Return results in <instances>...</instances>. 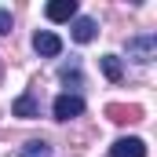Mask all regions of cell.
I'll return each mask as SVG.
<instances>
[{
	"mask_svg": "<svg viewBox=\"0 0 157 157\" xmlns=\"http://www.w3.org/2000/svg\"><path fill=\"white\" fill-rule=\"evenodd\" d=\"M95 33H99L95 18H88V15H77V18H73V40H77V44H91Z\"/></svg>",
	"mask_w": 157,
	"mask_h": 157,
	"instance_id": "cell-6",
	"label": "cell"
},
{
	"mask_svg": "<svg viewBox=\"0 0 157 157\" xmlns=\"http://www.w3.org/2000/svg\"><path fill=\"white\" fill-rule=\"evenodd\" d=\"M154 55H157V37L154 33H143V37H132L128 40V59H135V62H154Z\"/></svg>",
	"mask_w": 157,
	"mask_h": 157,
	"instance_id": "cell-1",
	"label": "cell"
},
{
	"mask_svg": "<svg viewBox=\"0 0 157 157\" xmlns=\"http://www.w3.org/2000/svg\"><path fill=\"white\" fill-rule=\"evenodd\" d=\"M33 48H37V55H44V59H55L62 51V40L55 37L51 29H37L33 33Z\"/></svg>",
	"mask_w": 157,
	"mask_h": 157,
	"instance_id": "cell-4",
	"label": "cell"
},
{
	"mask_svg": "<svg viewBox=\"0 0 157 157\" xmlns=\"http://www.w3.org/2000/svg\"><path fill=\"white\" fill-rule=\"evenodd\" d=\"M106 157H146V143L139 135H124L106 150Z\"/></svg>",
	"mask_w": 157,
	"mask_h": 157,
	"instance_id": "cell-3",
	"label": "cell"
},
{
	"mask_svg": "<svg viewBox=\"0 0 157 157\" xmlns=\"http://www.w3.org/2000/svg\"><path fill=\"white\" fill-rule=\"evenodd\" d=\"M51 113H55L59 121H73V117L84 113V99H80V95H70V91H62V95L51 102Z\"/></svg>",
	"mask_w": 157,
	"mask_h": 157,
	"instance_id": "cell-2",
	"label": "cell"
},
{
	"mask_svg": "<svg viewBox=\"0 0 157 157\" xmlns=\"http://www.w3.org/2000/svg\"><path fill=\"white\" fill-rule=\"evenodd\" d=\"M18 157H51V146H48L44 139H29V143L18 150Z\"/></svg>",
	"mask_w": 157,
	"mask_h": 157,
	"instance_id": "cell-8",
	"label": "cell"
},
{
	"mask_svg": "<svg viewBox=\"0 0 157 157\" xmlns=\"http://www.w3.org/2000/svg\"><path fill=\"white\" fill-rule=\"evenodd\" d=\"M102 73H106V80H121L124 77V66H121L117 55H102Z\"/></svg>",
	"mask_w": 157,
	"mask_h": 157,
	"instance_id": "cell-9",
	"label": "cell"
},
{
	"mask_svg": "<svg viewBox=\"0 0 157 157\" xmlns=\"http://www.w3.org/2000/svg\"><path fill=\"white\" fill-rule=\"evenodd\" d=\"M106 113H110V121H139V110H135V106H117V102H110Z\"/></svg>",
	"mask_w": 157,
	"mask_h": 157,
	"instance_id": "cell-10",
	"label": "cell"
},
{
	"mask_svg": "<svg viewBox=\"0 0 157 157\" xmlns=\"http://www.w3.org/2000/svg\"><path fill=\"white\" fill-rule=\"evenodd\" d=\"M44 15H48L51 22H73V18H77V0H51V4L44 7Z\"/></svg>",
	"mask_w": 157,
	"mask_h": 157,
	"instance_id": "cell-5",
	"label": "cell"
},
{
	"mask_svg": "<svg viewBox=\"0 0 157 157\" xmlns=\"http://www.w3.org/2000/svg\"><path fill=\"white\" fill-rule=\"evenodd\" d=\"M59 77L66 80V84H70V80H73V84H80V66H77V62H70V66H62V70H59Z\"/></svg>",
	"mask_w": 157,
	"mask_h": 157,
	"instance_id": "cell-11",
	"label": "cell"
},
{
	"mask_svg": "<svg viewBox=\"0 0 157 157\" xmlns=\"http://www.w3.org/2000/svg\"><path fill=\"white\" fill-rule=\"evenodd\" d=\"M11 113H15V117H26V121H33V117H40V106H37V99H33V95L26 91V95H18V99H15Z\"/></svg>",
	"mask_w": 157,
	"mask_h": 157,
	"instance_id": "cell-7",
	"label": "cell"
},
{
	"mask_svg": "<svg viewBox=\"0 0 157 157\" xmlns=\"http://www.w3.org/2000/svg\"><path fill=\"white\" fill-rule=\"evenodd\" d=\"M7 33H11V11L0 7V37H7Z\"/></svg>",
	"mask_w": 157,
	"mask_h": 157,
	"instance_id": "cell-12",
	"label": "cell"
}]
</instances>
